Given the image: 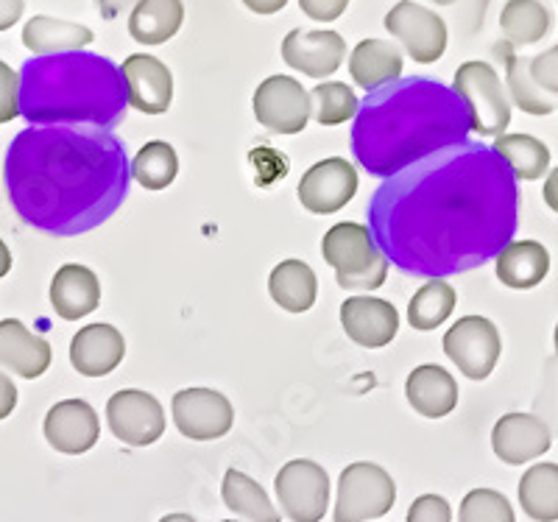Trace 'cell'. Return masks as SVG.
Returning <instances> with one entry per match:
<instances>
[{"mask_svg": "<svg viewBox=\"0 0 558 522\" xmlns=\"http://www.w3.org/2000/svg\"><path fill=\"white\" fill-rule=\"evenodd\" d=\"M121 104V71L107 57L70 51L37 57L20 71V112L32 121L57 112H112Z\"/></svg>", "mask_w": 558, "mask_h": 522, "instance_id": "6da1fadb", "label": "cell"}, {"mask_svg": "<svg viewBox=\"0 0 558 522\" xmlns=\"http://www.w3.org/2000/svg\"><path fill=\"white\" fill-rule=\"evenodd\" d=\"M322 255L327 266L336 268L343 291H377L388 277V257L377 248L363 223H336L324 235Z\"/></svg>", "mask_w": 558, "mask_h": 522, "instance_id": "7a4b0ae2", "label": "cell"}, {"mask_svg": "<svg viewBox=\"0 0 558 522\" xmlns=\"http://www.w3.org/2000/svg\"><path fill=\"white\" fill-rule=\"evenodd\" d=\"M452 89L470 112L472 132L481 134V137L506 134V129L511 126V107L514 104L508 98L500 73L492 64L481 62V59L463 62L452 78Z\"/></svg>", "mask_w": 558, "mask_h": 522, "instance_id": "3957f363", "label": "cell"}, {"mask_svg": "<svg viewBox=\"0 0 558 522\" xmlns=\"http://www.w3.org/2000/svg\"><path fill=\"white\" fill-rule=\"evenodd\" d=\"M506 93L527 116H553L558 107V48L517 57L506 53Z\"/></svg>", "mask_w": 558, "mask_h": 522, "instance_id": "277c9868", "label": "cell"}, {"mask_svg": "<svg viewBox=\"0 0 558 522\" xmlns=\"http://www.w3.org/2000/svg\"><path fill=\"white\" fill-rule=\"evenodd\" d=\"M397 500V484L383 466L357 461L349 464L338 478V500L332 520L366 522L391 511Z\"/></svg>", "mask_w": 558, "mask_h": 522, "instance_id": "5b68a950", "label": "cell"}, {"mask_svg": "<svg viewBox=\"0 0 558 522\" xmlns=\"http://www.w3.org/2000/svg\"><path fill=\"white\" fill-rule=\"evenodd\" d=\"M274 491L288 520L322 522L330 506V475L316 461H288L274 478Z\"/></svg>", "mask_w": 558, "mask_h": 522, "instance_id": "8992f818", "label": "cell"}, {"mask_svg": "<svg viewBox=\"0 0 558 522\" xmlns=\"http://www.w3.org/2000/svg\"><path fill=\"white\" fill-rule=\"evenodd\" d=\"M386 32L402 45V51L418 64H433L445 57L447 51V32L445 17L433 9L413 3V0H400L397 7L383 20Z\"/></svg>", "mask_w": 558, "mask_h": 522, "instance_id": "52a82bcc", "label": "cell"}, {"mask_svg": "<svg viewBox=\"0 0 558 522\" xmlns=\"http://www.w3.org/2000/svg\"><path fill=\"white\" fill-rule=\"evenodd\" d=\"M445 352L470 380H486L500 361V330L486 316H463L447 330Z\"/></svg>", "mask_w": 558, "mask_h": 522, "instance_id": "ba28073f", "label": "cell"}, {"mask_svg": "<svg viewBox=\"0 0 558 522\" xmlns=\"http://www.w3.org/2000/svg\"><path fill=\"white\" fill-rule=\"evenodd\" d=\"M254 118L277 134H299L311 121V96L293 76H268L254 89Z\"/></svg>", "mask_w": 558, "mask_h": 522, "instance_id": "9c48e42d", "label": "cell"}, {"mask_svg": "<svg viewBox=\"0 0 558 522\" xmlns=\"http://www.w3.org/2000/svg\"><path fill=\"white\" fill-rule=\"evenodd\" d=\"M179 434L193 441H216L235 425V408L216 389H182L171 402Z\"/></svg>", "mask_w": 558, "mask_h": 522, "instance_id": "30bf717a", "label": "cell"}, {"mask_svg": "<svg viewBox=\"0 0 558 522\" xmlns=\"http://www.w3.org/2000/svg\"><path fill=\"white\" fill-rule=\"evenodd\" d=\"M107 422L114 439L129 447H148L166 434V411L148 391L123 389L109 397Z\"/></svg>", "mask_w": 558, "mask_h": 522, "instance_id": "8fae6325", "label": "cell"}, {"mask_svg": "<svg viewBox=\"0 0 558 522\" xmlns=\"http://www.w3.org/2000/svg\"><path fill=\"white\" fill-rule=\"evenodd\" d=\"M357 193V171L343 157H330L311 168L299 182V202L316 216H330L347 207Z\"/></svg>", "mask_w": 558, "mask_h": 522, "instance_id": "7c38bea8", "label": "cell"}, {"mask_svg": "<svg viewBox=\"0 0 558 522\" xmlns=\"http://www.w3.org/2000/svg\"><path fill=\"white\" fill-rule=\"evenodd\" d=\"M121 78L126 98L143 116H162L173 104V73L162 59L151 53H132L123 59Z\"/></svg>", "mask_w": 558, "mask_h": 522, "instance_id": "4fadbf2b", "label": "cell"}, {"mask_svg": "<svg viewBox=\"0 0 558 522\" xmlns=\"http://www.w3.org/2000/svg\"><path fill=\"white\" fill-rule=\"evenodd\" d=\"M282 59L288 68L305 73V76L327 78L347 59V39L330 28H316V32L293 28L282 39Z\"/></svg>", "mask_w": 558, "mask_h": 522, "instance_id": "5bb4252c", "label": "cell"}, {"mask_svg": "<svg viewBox=\"0 0 558 522\" xmlns=\"http://www.w3.org/2000/svg\"><path fill=\"white\" fill-rule=\"evenodd\" d=\"M45 439L57 452L64 456H82L93 450L101 436L96 408L84 400H62L45 416Z\"/></svg>", "mask_w": 558, "mask_h": 522, "instance_id": "9a60e30c", "label": "cell"}, {"mask_svg": "<svg viewBox=\"0 0 558 522\" xmlns=\"http://www.w3.org/2000/svg\"><path fill=\"white\" fill-rule=\"evenodd\" d=\"M341 325L357 347L380 350L400 332V313L391 302L375 296H352L341 305Z\"/></svg>", "mask_w": 558, "mask_h": 522, "instance_id": "2e32d148", "label": "cell"}, {"mask_svg": "<svg viewBox=\"0 0 558 522\" xmlns=\"http://www.w3.org/2000/svg\"><path fill=\"white\" fill-rule=\"evenodd\" d=\"M492 447H495L497 459L520 466L545 456L553 447V434L539 416L506 414L497 420L495 430H492Z\"/></svg>", "mask_w": 558, "mask_h": 522, "instance_id": "e0dca14e", "label": "cell"}, {"mask_svg": "<svg viewBox=\"0 0 558 522\" xmlns=\"http://www.w3.org/2000/svg\"><path fill=\"white\" fill-rule=\"evenodd\" d=\"M126 341L123 332L112 325H87L70 341V363L84 377H107L123 363Z\"/></svg>", "mask_w": 558, "mask_h": 522, "instance_id": "ac0fdd59", "label": "cell"}, {"mask_svg": "<svg viewBox=\"0 0 558 522\" xmlns=\"http://www.w3.org/2000/svg\"><path fill=\"white\" fill-rule=\"evenodd\" d=\"M53 361L51 344L43 336L28 330L20 319L0 321V369L37 380Z\"/></svg>", "mask_w": 558, "mask_h": 522, "instance_id": "d6986e66", "label": "cell"}, {"mask_svg": "<svg viewBox=\"0 0 558 522\" xmlns=\"http://www.w3.org/2000/svg\"><path fill=\"white\" fill-rule=\"evenodd\" d=\"M51 305L59 319L78 321L101 305V282L96 271L78 263H68L51 280Z\"/></svg>", "mask_w": 558, "mask_h": 522, "instance_id": "ffe728a7", "label": "cell"}, {"mask_svg": "<svg viewBox=\"0 0 558 522\" xmlns=\"http://www.w3.org/2000/svg\"><path fill=\"white\" fill-rule=\"evenodd\" d=\"M405 59H402L400 45L391 39H363L355 45V51L349 53V73L357 87L366 93L388 87V84L400 82Z\"/></svg>", "mask_w": 558, "mask_h": 522, "instance_id": "44dd1931", "label": "cell"}, {"mask_svg": "<svg viewBox=\"0 0 558 522\" xmlns=\"http://www.w3.org/2000/svg\"><path fill=\"white\" fill-rule=\"evenodd\" d=\"M405 397L416 414L427 420H441L458 405V383L447 369L436 363H425L408 375Z\"/></svg>", "mask_w": 558, "mask_h": 522, "instance_id": "7402d4cb", "label": "cell"}, {"mask_svg": "<svg viewBox=\"0 0 558 522\" xmlns=\"http://www.w3.org/2000/svg\"><path fill=\"white\" fill-rule=\"evenodd\" d=\"M93 39H96L93 28L73 23V20L48 17V14H34L23 26V45L34 57L84 51L87 45H93Z\"/></svg>", "mask_w": 558, "mask_h": 522, "instance_id": "603a6c76", "label": "cell"}, {"mask_svg": "<svg viewBox=\"0 0 558 522\" xmlns=\"http://www.w3.org/2000/svg\"><path fill=\"white\" fill-rule=\"evenodd\" d=\"M497 280L514 291H531L550 275V252L539 241H514L495 260Z\"/></svg>", "mask_w": 558, "mask_h": 522, "instance_id": "cb8c5ba5", "label": "cell"}, {"mask_svg": "<svg viewBox=\"0 0 558 522\" xmlns=\"http://www.w3.org/2000/svg\"><path fill=\"white\" fill-rule=\"evenodd\" d=\"M184 23L182 0H137L129 12V37L140 45H166Z\"/></svg>", "mask_w": 558, "mask_h": 522, "instance_id": "d4e9b609", "label": "cell"}, {"mask_svg": "<svg viewBox=\"0 0 558 522\" xmlns=\"http://www.w3.org/2000/svg\"><path fill=\"white\" fill-rule=\"evenodd\" d=\"M268 293L282 311L307 313L316 305V271L305 260H282L268 277Z\"/></svg>", "mask_w": 558, "mask_h": 522, "instance_id": "484cf974", "label": "cell"}, {"mask_svg": "<svg viewBox=\"0 0 558 522\" xmlns=\"http://www.w3.org/2000/svg\"><path fill=\"white\" fill-rule=\"evenodd\" d=\"M500 32L508 48L536 45L553 32V12L542 0H506L500 12Z\"/></svg>", "mask_w": 558, "mask_h": 522, "instance_id": "4316f807", "label": "cell"}, {"mask_svg": "<svg viewBox=\"0 0 558 522\" xmlns=\"http://www.w3.org/2000/svg\"><path fill=\"white\" fill-rule=\"evenodd\" d=\"M221 497L232 514L243 517L246 522H279V511L268 500L266 489L246 472L229 470L223 475Z\"/></svg>", "mask_w": 558, "mask_h": 522, "instance_id": "83f0119b", "label": "cell"}, {"mask_svg": "<svg viewBox=\"0 0 558 522\" xmlns=\"http://www.w3.org/2000/svg\"><path fill=\"white\" fill-rule=\"evenodd\" d=\"M520 503L525 514L536 522L558 520V466L536 464L522 475Z\"/></svg>", "mask_w": 558, "mask_h": 522, "instance_id": "f1b7e54d", "label": "cell"}, {"mask_svg": "<svg viewBox=\"0 0 558 522\" xmlns=\"http://www.w3.org/2000/svg\"><path fill=\"white\" fill-rule=\"evenodd\" d=\"M456 305H458V293L450 282L445 280L425 282V286L413 293L411 305H408V321H411L413 330L430 332L450 319Z\"/></svg>", "mask_w": 558, "mask_h": 522, "instance_id": "f546056e", "label": "cell"}, {"mask_svg": "<svg viewBox=\"0 0 558 522\" xmlns=\"http://www.w3.org/2000/svg\"><path fill=\"white\" fill-rule=\"evenodd\" d=\"M495 154L525 182L542 179L550 168V148L531 134H497Z\"/></svg>", "mask_w": 558, "mask_h": 522, "instance_id": "4dcf8cb0", "label": "cell"}, {"mask_svg": "<svg viewBox=\"0 0 558 522\" xmlns=\"http://www.w3.org/2000/svg\"><path fill=\"white\" fill-rule=\"evenodd\" d=\"M132 173L146 191H166L168 185H173V179L179 173L177 148L166 141L146 143L134 157Z\"/></svg>", "mask_w": 558, "mask_h": 522, "instance_id": "1f68e13d", "label": "cell"}, {"mask_svg": "<svg viewBox=\"0 0 558 522\" xmlns=\"http://www.w3.org/2000/svg\"><path fill=\"white\" fill-rule=\"evenodd\" d=\"M307 96H311V118H316V123H322V126L347 123L349 118L357 116V107H361L355 89L347 87L343 82L316 84Z\"/></svg>", "mask_w": 558, "mask_h": 522, "instance_id": "d6a6232c", "label": "cell"}, {"mask_svg": "<svg viewBox=\"0 0 558 522\" xmlns=\"http://www.w3.org/2000/svg\"><path fill=\"white\" fill-rule=\"evenodd\" d=\"M458 522H514V509L495 489H472L463 497Z\"/></svg>", "mask_w": 558, "mask_h": 522, "instance_id": "836d02e7", "label": "cell"}, {"mask_svg": "<svg viewBox=\"0 0 558 522\" xmlns=\"http://www.w3.org/2000/svg\"><path fill=\"white\" fill-rule=\"evenodd\" d=\"M433 3L452 14L463 37H472V34L481 32L483 23H486L488 7H492V0H433Z\"/></svg>", "mask_w": 558, "mask_h": 522, "instance_id": "e575fe53", "label": "cell"}, {"mask_svg": "<svg viewBox=\"0 0 558 522\" xmlns=\"http://www.w3.org/2000/svg\"><path fill=\"white\" fill-rule=\"evenodd\" d=\"M20 116V73L12 64L0 62V123H9Z\"/></svg>", "mask_w": 558, "mask_h": 522, "instance_id": "d590c367", "label": "cell"}, {"mask_svg": "<svg viewBox=\"0 0 558 522\" xmlns=\"http://www.w3.org/2000/svg\"><path fill=\"white\" fill-rule=\"evenodd\" d=\"M408 522H452V509L441 495H422L408 509Z\"/></svg>", "mask_w": 558, "mask_h": 522, "instance_id": "8d00e7d4", "label": "cell"}, {"mask_svg": "<svg viewBox=\"0 0 558 522\" xmlns=\"http://www.w3.org/2000/svg\"><path fill=\"white\" fill-rule=\"evenodd\" d=\"M349 0H299L302 14H307L316 23H336L347 12Z\"/></svg>", "mask_w": 558, "mask_h": 522, "instance_id": "74e56055", "label": "cell"}, {"mask_svg": "<svg viewBox=\"0 0 558 522\" xmlns=\"http://www.w3.org/2000/svg\"><path fill=\"white\" fill-rule=\"evenodd\" d=\"M14 408H17V386H14L7 372H0V422L12 416Z\"/></svg>", "mask_w": 558, "mask_h": 522, "instance_id": "f35d334b", "label": "cell"}, {"mask_svg": "<svg viewBox=\"0 0 558 522\" xmlns=\"http://www.w3.org/2000/svg\"><path fill=\"white\" fill-rule=\"evenodd\" d=\"M23 12H26L23 0H0V34L17 26L20 20H23Z\"/></svg>", "mask_w": 558, "mask_h": 522, "instance_id": "ab89813d", "label": "cell"}, {"mask_svg": "<svg viewBox=\"0 0 558 522\" xmlns=\"http://www.w3.org/2000/svg\"><path fill=\"white\" fill-rule=\"evenodd\" d=\"M96 7L104 20H118L121 14L132 12L137 7V0H96Z\"/></svg>", "mask_w": 558, "mask_h": 522, "instance_id": "60d3db41", "label": "cell"}, {"mask_svg": "<svg viewBox=\"0 0 558 522\" xmlns=\"http://www.w3.org/2000/svg\"><path fill=\"white\" fill-rule=\"evenodd\" d=\"M243 7H246L248 12L268 17V14L282 12V9L288 7V0H243Z\"/></svg>", "mask_w": 558, "mask_h": 522, "instance_id": "b9f144b4", "label": "cell"}, {"mask_svg": "<svg viewBox=\"0 0 558 522\" xmlns=\"http://www.w3.org/2000/svg\"><path fill=\"white\" fill-rule=\"evenodd\" d=\"M12 271V252H9V246L3 243V238H0V280Z\"/></svg>", "mask_w": 558, "mask_h": 522, "instance_id": "7bdbcfd3", "label": "cell"}, {"mask_svg": "<svg viewBox=\"0 0 558 522\" xmlns=\"http://www.w3.org/2000/svg\"><path fill=\"white\" fill-rule=\"evenodd\" d=\"M159 522H196V520H193L191 514H168V517H162Z\"/></svg>", "mask_w": 558, "mask_h": 522, "instance_id": "ee69618b", "label": "cell"}, {"mask_svg": "<svg viewBox=\"0 0 558 522\" xmlns=\"http://www.w3.org/2000/svg\"><path fill=\"white\" fill-rule=\"evenodd\" d=\"M223 522H235V520H223Z\"/></svg>", "mask_w": 558, "mask_h": 522, "instance_id": "f6af8a7d", "label": "cell"}]
</instances>
